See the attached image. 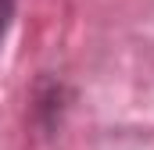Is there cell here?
<instances>
[{
  "instance_id": "obj_1",
  "label": "cell",
  "mask_w": 154,
  "mask_h": 150,
  "mask_svg": "<svg viewBox=\"0 0 154 150\" xmlns=\"http://www.w3.org/2000/svg\"><path fill=\"white\" fill-rule=\"evenodd\" d=\"M14 4H18V0H0V39H4V32L11 29V18H14Z\"/></svg>"
}]
</instances>
